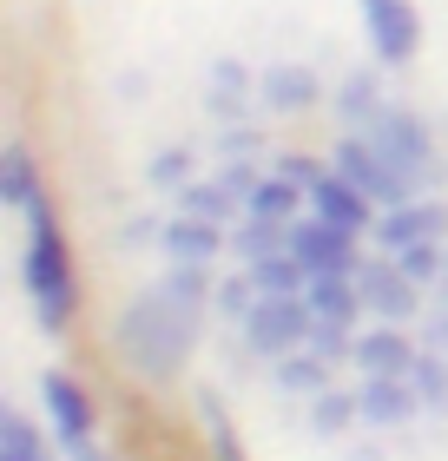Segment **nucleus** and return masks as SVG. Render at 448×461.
I'll return each instance as SVG.
<instances>
[{
  "mask_svg": "<svg viewBox=\"0 0 448 461\" xmlns=\"http://www.w3.org/2000/svg\"><path fill=\"white\" fill-rule=\"evenodd\" d=\"M40 402H47V415H53V442L67 448V455L93 442V395L79 389L67 369H47V375H40Z\"/></svg>",
  "mask_w": 448,
  "mask_h": 461,
  "instance_id": "nucleus-6",
  "label": "nucleus"
},
{
  "mask_svg": "<svg viewBox=\"0 0 448 461\" xmlns=\"http://www.w3.org/2000/svg\"><path fill=\"white\" fill-rule=\"evenodd\" d=\"M145 178L165 185V192H185V185H191V152H178V145H172V152H152V158H145Z\"/></svg>",
  "mask_w": 448,
  "mask_h": 461,
  "instance_id": "nucleus-30",
  "label": "nucleus"
},
{
  "mask_svg": "<svg viewBox=\"0 0 448 461\" xmlns=\"http://www.w3.org/2000/svg\"><path fill=\"white\" fill-rule=\"evenodd\" d=\"M290 250H297V264H304L310 277H356V270H362V258H356V230L316 218V212L290 224Z\"/></svg>",
  "mask_w": 448,
  "mask_h": 461,
  "instance_id": "nucleus-4",
  "label": "nucleus"
},
{
  "mask_svg": "<svg viewBox=\"0 0 448 461\" xmlns=\"http://www.w3.org/2000/svg\"><path fill=\"white\" fill-rule=\"evenodd\" d=\"M422 349H448V317H435L429 330H422Z\"/></svg>",
  "mask_w": 448,
  "mask_h": 461,
  "instance_id": "nucleus-34",
  "label": "nucleus"
},
{
  "mask_svg": "<svg viewBox=\"0 0 448 461\" xmlns=\"http://www.w3.org/2000/svg\"><path fill=\"white\" fill-rule=\"evenodd\" d=\"M231 250H238L244 264H258V258H277V250H290V224L244 218V224H238V238H231Z\"/></svg>",
  "mask_w": 448,
  "mask_h": 461,
  "instance_id": "nucleus-24",
  "label": "nucleus"
},
{
  "mask_svg": "<svg viewBox=\"0 0 448 461\" xmlns=\"http://www.w3.org/2000/svg\"><path fill=\"white\" fill-rule=\"evenodd\" d=\"M20 218H27V264H20V277H27L33 317L47 323V330H67L73 310H79V284H73V258H67V230H59L47 192H40Z\"/></svg>",
  "mask_w": 448,
  "mask_h": 461,
  "instance_id": "nucleus-1",
  "label": "nucleus"
},
{
  "mask_svg": "<svg viewBox=\"0 0 448 461\" xmlns=\"http://www.w3.org/2000/svg\"><path fill=\"white\" fill-rule=\"evenodd\" d=\"M442 230H448V204H396V212H382L376 218V244L382 250H402V244H422V238H435L442 244Z\"/></svg>",
  "mask_w": 448,
  "mask_h": 461,
  "instance_id": "nucleus-11",
  "label": "nucleus"
},
{
  "mask_svg": "<svg viewBox=\"0 0 448 461\" xmlns=\"http://www.w3.org/2000/svg\"><path fill=\"white\" fill-rule=\"evenodd\" d=\"M165 238V250H172L178 264H211L224 250V224H211V218H191V212H178L172 224L159 230Z\"/></svg>",
  "mask_w": 448,
  "mask_h": 461,
  "instance_id": "nucleus-14",
  "label": "nucleus"
},
{
  "mask_svg": "<svg viewBox=\"0 0 448 461\" xmlns=\"http://www.w3.org/2000/svg\"><path fill=\"white\" fill-rule=\"evenodd\" d=\"M330 172V165L324 158H316V152H284V158H277V178H290V185H304V192H310V185L316 178H324Z\"/></svg>",
  "mask_w": 448,
  "mask_h": 461,
  "instance_id": "nucleus-31",
  "label": "nucleus"
},
{
  "mask_svg": "<svg viewBox=\"0 0 448 461\" xmlns=\"http://www.w3.org/2000/svg\"><path fill=\"white\" fill-rule=\"evenodd\" d=\"M356 290H362V310H376L382 323H409L416 303H422V284H416L396 258H362Z\"/></svg>",
  "mask_w": 448,
  "mask_h": 461,
  "instance_id": "nucleus-5",
  "label": "nucleus"
},
{
  "mask_svg": "<svg viewBox=\"0 0 448 461\" xmlns=\"http://www.w3.org/2000/svg\"><path fill=\"white\" fill-rule=\"evenodd\" d=\"M244 270H251V284H258L264 297H304V284H310V270L297 264V250H277V258H258Z\"/></svg>",
  "mask_w": 448,
  "mask_h": 461,
  "instance_id": "nucleus-18",
  "label": "nucleus"
},
{
  "mask_svg": "<svg viewBox=\"0 0 448 461\" xmlns=\"http://www.w3.org/2000/svg\"><path fill=\"white\" fill-rule=\"evenodd\" d=\"M409 383H416V395H422V409H429V415H448V363H442L435 349H422V356H416Z\"/></svg>",
  "mask_w": 448,
  "mask_h": 461,
  "instance_id": "nucleus-25",
  "label": "nucleus"
},
{
  "mask_svg": "<svg viewBox=\"0 0 448 461\" xmlns=\"http://www.w3.org/2000/svg\"><path fill=\"white\" fill-rule=\"evenodd\" d=\"M350 422H362V409H356V395L343 389H324V395H310V429L324 435V442H336Z\"/></svg>",
  "mask_w": 448,
  "mask_h": 461,
  "instance_id": "nucleus-22",
  "label": "nucleus"
},
{
  "mask_svg": "<svg viewBox=\"0 0 448 461\" xmlns=\"http://www.w3.org/2000/svg\"><path fill=\"white\" fill-rule=\"evenodd\" d=\"M33 198H40V172H33V152H27V145H7V152H0V204L27 212Z\"/></svg>",
  "mask_w": 448,
  "mask_h": 461,
  "instance_id": "nucleus-17",
  "label": "nucleus"
},
{
  "mask_svg": "<svg viewBox=\"0 0 448 461\" xmlns=\"http://www.w3.org/2000/svg\"><path fill=\"white\" fill-rule=\"evenodd\" d=\"M258 99H264V113H310L316 99H324V86H316V73L310 67H264L258 79Z\"/></svg>",
  "mask_w": 448,
  "mask_h": 461,
  "instance_id": "nucleus-12",
  "label": "nucleus"
},
{
  "mask_svg": "<svg viewBox=\"0 0 448 461\" xmlns=\"http://www.w3.org/2000/svg\"><path fill=\"white\" fill-rule=\"evenodd\" d=\"M258 152V132H251V125H231L224 132V158H251Z\"/></svg>",
  "mask_w": 448,
  "mask_h": 461,
  "instance_id": "nucleus-33",
  "label": "nucleus"
},
{
  "mask_svg": "<svg viewBox=\"0 0 448 461\" xmlns=\"http://www.w3.org/2000/svg\"><path fill=\"white\" fill-rule=\"evenodd\" d=\"M310 323H316V310L304 297H258V310L244 317V343L258 349L264 363H277V356L310 343Z\"/></svg>",
  "mask_w": 448,
  "mask_h": 461,
  "instance_id": "nucleus-3",
  "label": "nucleus"
},
{
  "mask_svg": "<svg viewBox=\"0 0 448 461\" xmlns=\"http://www.w3.org/2000/svg\"><path fill=\"white\" fill-rule=\"evenodd\" d=\"M356 409H362V422H370V429H402V422H416V415H422V395H416L409 375H362Z\"/></svg>",
  "mask_w": 448,
  "mask_h": 461,
  "instance_id": "nucleus-9",
  "label": "nucleus"
},
{
  "mask_svg": "<svg viewBox=\"0 0 448 461\" xmlns=\"http://www.w3.org/2000/svg\"><path fill=\"white\" fill-rule=\"evenodd\" d=\"M211 79H218V86H211V99H205V106L211 113H218L224 125H244V113H251V79H244V67H238V59H218V73H211Z\"/></svg>",
  "mask_w": 448,
  "mask_h": 461,
  "instance_id": "nucleus-20",
  "label": "nucleus"
},
{
  "mask_svg": "<svg viewBox=\"0 0 448 461\" xmlns=\"http://www.w3.org/2000/svg\"><path fill=\"white\" fill-rule=\"evenodd\" d=\"M356 363H362V375H409L416 349H409V337H402L396 323H376V330L356 337Z\"/></svg>",
  "mask_w": 448,
  "mask_h": 461,
  "instance_id": "nucleus-13",
  "label": "nucleus"
},
{
  "mask_svg": "<svg viewBox=\"0 0 448 461\" xmlns=\"http://www.w3.org/2000/svg\"><path fill=\"white\" fill-rule=\"evenodd\" d=\"M67 461H105V448H93V442H87V448H73Z\"/></svg>",
  "mask_w": 448,
  "mask_h": 461,
  "instance_id": "nucleus-35",
  "label": "nucleus"
},
{
  "mask_svg": "<svg viewBox=\"0 0 448 461\" xmlns=\"http://www.w3.org/2000/svg\"><path fill=\"white\" fill-rule=\"evenodd\" d=\"M304 303L316 310L324 323H356V310H362V290H356V277H310L304 284Z\"/></svg>",
  "mask_w": 448,
  "mask_h": 461,
  "instance_id": "nucleus-15",
  "label": "nucleus"
},
{
  "mask_svg": "<svg viewBox=\"0 0 448 461\" xmlns=\"http://www.w3.org/2000/svg\"><path fill=\"white\" fill-rule=\"evenodd\" d=\"M389 258H396L402 270H409V277H416L422 290L448 277V264H442V244H435V238H422V244H402V250H389Z\"/></svg>",
  "mask_w": 448,
  "mask_h": 461,
  "instance_id": "nucleus-29",
  "label": "nucleus"
},
{
  "mask_svg": "<svg viewBox=\"0 0 448 461\" xmlns=\"http://www.w3.org/2000/svg\"><path fill=\"white\" fill-rule=\"evenodd\" d=\"M382 106H389V99H382L376 73H350L343 79V125H350V132H370Z\"/></svg>",
  "mask_w": 448,
  "mask_h": 461,
  "instance_id": "nucleus-21",
  "label": "nucleus"
},
{
  "mask_svg": "<svg viewBox=\"0 0 448 461\" xmlns=\"http://www.w3.org/2000/svg\"><path fill=\"white\" fill-rule=\"evenodd\" d=\"M310 212H316V218H330V224H343V230H376V218H382L376 204L362 198L343 172H336V165L310 185Z\"/></svg>",
  "mask_w": 448,
  "mask_h": 461,
  "instance_id": "nucleus-10",
  "label": "nucleus"
},
{
  "mask_svg": "<svg viewBox=\"0 0 448 461\" xmlns=\"http://www.w3.org/2000/svg\"><path fill=\"white\" fill-rule=\"evenodd\" d=\"M330 165L376 204V212H396V204H409V172H402V165H389V158H382V145H370L362 132H350L343 145H336Z\"/></svg>",
  "mask_w": 448,
  "mask_h": 461,
  "instance_id": "nucleus-2",
  "label": "nucleus"
},
{
  "mask_svg": "<svg viewBox=\"0 0 448 461\" xmlns=\"http://www.w3.org/2000/svg\"><path fill=\"white\" fill-rule=\"evenodd\" d=\"M231 185H185L178 192V212H191V218H211V224H231Z\"/></svg>",
  "mask_w": 448,
  "mask_h": 461,
  "instance_id": "nucleus-28",
  "label": "nucleus"
},
{
  "mask_svg": "<svg viewBox=\"0 0 448 461\" xmlns=\"http://www.w3.org/2000/svg\"><path fill=\"white\" fill-rule=\"evenodd\" d=\"M330 369L316 349H290V356H277V389H290V395H324L330 389Z\"/></svg>",
  "mask_w": 448,
  "mask_h": 461,
  "instance_id": "nucleus-19",
  "label": "nucleus"
},
{
  "mask_svg": "<svg viewBox=\"0 0 448 461\" xmlns=\"http://www.w3.org/2000/svg\"><path fill=\"white\" fill-rule=\"evenodd\" d=\"M310 192H304V185H290V178H264L258 185V192H251L244 198V218H264V224H297V204H304Z\"/></svg>",
  "mask_w": 448,
  "mask_h": 461,
  "instance_id": "nucleus-16",
  "label": "nucleus"
},
{
  "mask_svg": "<svg viewBox=\"0 0 448 461\" xmlns=\"http://www.w3.org/2000/svg\"><path fill=\"white\" fill-rule=\"evenodd\" d=\"M362 139L382 145V158L402 165L409 178L422 172V165H429V125H422L416 113H402V106H382V113H376V125H370Z\"/></svg>",
  "mask_w": 448,
  "mask_h": 461,
  "instance_id": "nucleus-8",
  "label": "nucleus"
},
{
  "mask_svg": "<svg viewBox=\"0 0 448 461\" xmlns=\"http://www.w3.org/2000/svg\"><path fill=\"white\" fill-rule=\"evenodd\" d=\"M224 185H231V192H238V198H251V192H258V185H264V172H258V165H251V158H238V165H231V172H224Z\"/></svg>",
  "mask_w": 448,
  "mask_h": 461,
  "instance_id": "nucleus-32",
  "label": "nucleus"
},
{
  "mask_svg": "<svg viewBox=\"0 0 448 461\" xmlns=\"http://www.w3.org/2000/svg\"><path fill=\"white\" fill-rule=\"evenodd\" d=\"M258 297H264V290L251 284V270H238V277H224L218 290H211V310H218L224 323H238V330H244V317L258 310Z\"/></svg>",
  "mask_w": 448,
  "mask_h": 461,
  "instance_id": "nucleus-26",
  "label": "nucleus"
},
{
  "mask_svg": "<svg viewBox=\"0 0 448 461\" xmlns=\"http://www.w3.org/2000/svg\"><path fill=\"white\" fill-rule=\"evenodd\" d=\"M198 415H205V435H211V455L218 461H244V448H238V429H231V415H224V402L218 395H198Z\"/></svg>",
  "mask_w": 448,
  "mask_h": 461,
  "instance_id": "nucleus-27",
  "label": "nucleus"
},
{
  "mask_svg": "<svg viewBox=\"0 0 448 461\" xmlns=\"http://www.w3.org/2000/svg\"><path fill=\"white\" fill-rule=\"evenodd\" d=\"M362 33H370L382 67H402L422 40V20H416L409 0H362Z\"/></svg>",
  "mask_w": 448,
  "mask_h": 461,
  "instance_id": "nucleus-7",
  "label": "nucleus"
},
{
  "mask_svg": "<svg viewBox=\"0 0 448 461\" xmlns=\"http://www.w3.org/2000/svg\"><path fill=\"white\" fill-rule=\"evenodd\" d=\"M0 461H47V442L20 409H0Z\"/></svg>",
  "mask_w": 448,
  "mask_h": 461,
  "instance_id": "nucleus-23",
  "label": "nucleus"
}]
</instances>
